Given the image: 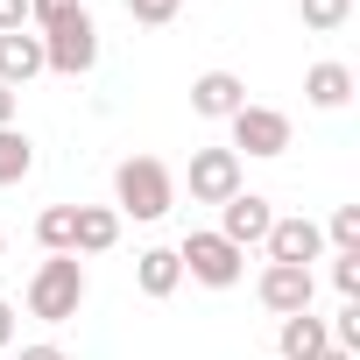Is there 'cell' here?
<instances>
[{
    "label": "cell",
    "mask_w": 360,
    "mask_h": 360,
    "mask_svg": "<svg viewBox=\"0 0 360 360\" xmlns=\"http://www.w3.org/2000/svg\"><path fill=\"white\" fill-rule=\"evenodd\" d=\"M106 248H120V212H113V205H78L71 255H106Z\"/></svg>",
    "instance_id": "13"
},
{
    "label": "cell",
    "mask_w": 360,
    "mask_h": 360,
    "mask_svg": "<svg viewBox=\"0 0 360 360\" xmlns=\"http://www.w3.org/2000/svg\"><path fill=\"white\" fill-rule=\"evenodd\" d=\"M226 127H233V155H240V148H248L255 162L290 155V113H283V106H255V99H248V106H240Z\"/></svg>",
    "instance_id": "5"
},
{
    "label": "cell",
    "mask_w": 360,
    "mask_h": 360,
    "mask_svg": "<svg viewBox=\"0 0 360 360\" xmlns=\"http://www.w3.org/2000/svg\"><path fill=\"white\" fill-rule=\"evenodd\" d=\"M71 226H78V205H50V212L36 219V240H43V255H71Z\"/></svg>",
    "instance_id": "18"
},
{
    "label": "cell",
    "mask_w": 360,
    "mask_h": 360,
    "mask_svg": "<svg viewBox=\"0 0 360 360\" xmlns=\"http://www.w3.org/2000/svg\"><path fill=\"white\" fill-rule=\"evenodd\" d=\"M184 184H191V205H226L240 191V155L233 148H191Z\"/></svg>",
    "instance_id": "6"
},
{
    "label": "cell",
    "mask_w": 360,
    "mask_h": 360,
    "mask_svg": "<svg viewBox=\"0 0 360 360\" xmlns=\"http://www.w3.org/2000/svg\"><path fill=\"white\" fill-rule=\"evenodd\" d=\"M29 169H36V141L22 127H0V184H22Z\"/></svg>",
    "instance_id": "16"
},
{
    "label": "cell",
    "mask_w": 360,
    "mask_h": 360,
    "mask_svg": "<svg viewBox=\"0 0 360 360\" xmlns=\"http://www.w3.org/2000/svg\"><path fill=\"white\" fill-rule=\"evenodd\" d=\"M262 248H269V262H290V269H311V262L325 255V226L297 212V219H276Z\"/></svg>",
    "instance_id": "9"
},
{
    "label": "cell",
    "mask_w": 360,
    "mask_h": 360,
    "mask_svg": "<svg viewBox=\"0 0 360 360\" xmlns=\"http://www.w3.org/2000/svg\"><path fill=\"white\" fill-rule=\"evenodd\" d=\"M332 290L346 304H360V255H332Z\"/></svg>",
    "instance_id": "21"
},
{
    "label": "cell",
    "mask_w": 360,
    "mask_h": 360,
    "mask_svg": "<svg viewBox=\"0 0 360 360\" xmlns=\"http://www.w3.org/2000/svg\"><path fill=\"white\" fill-rule=\"evenodd\" d=\"M127 15H134L141 29H162V22L176 15V0H127Z\"/></svg>",
    "instance_id": "22"
},
{
    "label": "cell",
    "mask_w": 360,
    "mask_h": 360,
    "mask_svg": "<svg viewBox=\"0 0 360 360\" xmlns=\"http://www.w3.org/2000/svg\"><path fill=\"white\" fill-rule=\"evenodd\" d=\"M311 269H290V262H269L262 276H255V297H262V311H276V318H297V311H311Z\"/></svg>",
    "instance_id": "8"
},
{
    "label": "cell",
    "mask_w": 360,
    "mask_h": 360,
    "mask_svg": "<svg viewBox=\"0 0 360 360\" xmlns=\"http://www.w3.org/2000/svg\"><path fill=\"white\" fill-rule=\"evenodd\" d=\"M0 127H15V92L0 85Z\"/></svg>",
    "instance_id": "27"
},
{
    "label": "cell",
    "mask_w": 360,
    "mask_h": 360,
    "mask_svg": "<svg viewBox=\"0 0 360 360\" xmlns=\"http://www.w3.org/2000/svg\"><path fill=\"white\" fill-rule=\"evenodd\" d=\"M176 283H184L176 248H141V255H134V290H141V297H176Z\"/></svg>",
    "instance_id": "12"
},
{
    "label": "cell",
    "mask_w": 360,
    "mask_h": 360,
    "mask_svg": "<svg viewBox=\"0 0 360 360\" xmlns=\"http://www.w3.org/2000/svg\"><path fill=\"white\" fill-rule=\"evenodd\" d=\"M0 255H8V233H0Z\"/></svg>",
    "instance_id": "29"
},
{
    "label": "cell",
    "mask_w": 360,
    "mask_h": 360,
    "mask_svg": "<svg viewBox=\"0 0 360 360\" xmlns=\"http://www.w3.org/2000/svg\"><path fill=\"white\" fill-rule=\"evenodd\" d=\"M240 106H248V85L233 71H198L191 78V113L198 120H233Z\"/></svg>",
    "instance_id": "10"
},
{
    "label": "cell",
    "mask_w": 360,
    "mask_h": 360,
    "mask_svg": "<svg viewBox=\"0 0 360 360\" xmlns=\"http://www.w3.org/2000/svg\"><path fill=\"white\" fill-rule=\"evenodd\" d=\"M325 332H332L339 353H360V304H339V318H332Z\"/></svg>",
    "instance_id": "20"
},
{
    "label": "cell",
    "mask_w": 360,
    "mask_h": 360,
    "mask_svg": "<svg viewBox=\"0 0 360 360\" xmlns=\"http://www.w3.org/2000/svg\"><path fill=\"white\" fill-rule=\"evenodd\" d=\"M325 346H332V332H325V318H311V311L283 318V332H276V360H318Z\"/></svg>",
    "instance_id": "14"
},
{
    "label": "cell",
    "mask_w": 360,
    "mask_h": 360,
    "mask_svg": "<svg viewBox=\"0 0 360 360\" xmlns=\"http://www.w3.org/2000/svg\"><path fill=\"white\" fill-rule=\"evenodd\" d=\"M22 360H71L64 346H22Z\"/></svg>",
    "instance_id": "26"
},
{
    "label": "cell",
    "mask_w": 360,
    "mask_h": 360,
    "mask_svg": "<svg viewBox=\"0 0 360 360\" xmlns=\"http://www.w3.org/2000/svg\"><path fill=\"white\" fill-rule=\"evenodd\" d=\"M8 346H15V304L0 297V353H8Z\"/></svg>",
    "instance_id": "25"
},
{
    "label": "cell",
    "mask_w": 360,
    "mask_h": 360,
    "mask_svg": "<svg viewBox=\"0 0 360 360\" xmlns=\"http://www.w3.org/2000/svg\"><path fill=\"white\" fill-rule=\"evenodd\" d=\"M43 36V71H64V78H85L92 64H99V22L85 15V0L71 15H57L50 29H36Z\"/></svg>",
    "instance_id": "3"
},
{
    "label": "cell",
    "mask_w": 360,
    "mask_h": 360,
    "mask_svg": "<svg viewBox=\"0 0 360 360\" xmlns=\"http://www.w3.org/2000/svg\"><path fill=\"white\" fill-rule=\"evenodd\" d=\"M176 205V176H169V162L162 155H127L120 169H113V212L120 219H162Z\"/></svg>",
    "instance_id": "1"
},
{
    "label": "cell",
    "mask_w": 360,
    "mask_h": 360,
    "mask_svg": "<svg viewBox=\"0 0 360 360\" xmlns=\"http://www.w3.org/2000/svg\"><path fill=\"white\" fill-rule=\"evenodd\" d=\"M176 8H184V0H176Z\"/></svg>",
    "instance_id": "30"
},
{
    "label": "cell",
    "mask_w": 360,
    "mask_h": 360,
    "mask_svg": "<svg viewBox=\"0 0 360 360\" xmlns=\"http://www.w3.org/2000/svg\"><path fill=\"white\" fill-rule=\"evenodd\" d=\"M36 71H43V36H29V29L0 36V85H8V92H22Z\"/></svg>",
    "instance_id": "11"
},
{
    "label": "cell",
    "mask_w": 360,
    "mask_h": 360,
    "mask_svg": "<svg viewBox=\"0 0 360 360\" xmlns=\"http://www.w3.org/2000/svg\"><path fill=\"white\" fill-rule=\"evenodd\" d=\"M78 304H85V262H78V255H43L36 276H29V318L71 325Z\"/></svg>",
    "instance_id": "2"
},
{
    "label": "cell",
    "mask_w": 360,
    "mask_h": 360,
    "mask_svg": "<svg viewBox=\"0 0 360 360\" xmlns=\"http://www.w3.org/2000/svg\"><path fill=\"white\" fill-rule=\"evenodd\" d=\"M176 262H184V276H191V283H205V290H233V283L248 276V255H240L226 233H184Z\"/></svg>",
    "instance_id": "4"
},
{
    "label": "cell",
    "mask_w": 360,
    "mask_h": 360,
    "mask_svg": "<svg viewBox=\"0 0 360 360\" xmlns=\"http://www.w3.org/2000/svg\"><path fill=\"white\" fill-rule=\"evenodd\" d=\"M71 8H78V0H29V22H36V29H50V22H57V15H71Z\"/></svg>",
    "instance_id": "23"
},
{
    "label": "cell",
    "mask_w": 360,
    "mask_h": 360,
    "mask_svg": "<svg viewBox=\"0 0 360 360\" xmlns=\"http://www.w3.org/2000/svg\"><path fill=\"white\" fill-rule=\"evenodd\" d=\"M269 226H276L269 198H262V191H233V198L219 205V226H212V233H226V240L248 255V248H262V240H269Z\"/></svg>",
    "instance_id": "7"
},
{
    "label": "cell",
    "mask_w": 360,
    "mask_h": 360,
    "mask_svg": "<svg viewBox=\"0 0 360 360\" xmlns=\"http://www.w3.org/2000/svg\"><path fill=\"white\" fill-rule=\"evenodd\" d=\"M297 15H304L311 36H339L353 22V0H297Z\"/></svg>",
    "instance_id": "17"
},
{
    "label": "cell",
    "mask_w": 360,
    "mask_h": 360,
    "mask_svg": "<svg viewBox=\"0 0 360 360\" xmlns=\"http://www.w3.org/2000/svg\"><path fill=\"white\" fill-rule=\"evenodd\" d=\"M304 99H311L318 113H339V106L353 99V71H346V64H332V57H325V64H311V71H304Z\"/></svg>",
    "instance_id": "15"
},
{
    "label": "cell",
    "mask_w": 360,
    "mask_h": 360,
    "mask_svg": "<svg viewBox=\"0 0 360 360\" xmlns=\"http://www.w3.org/2000/svg\"><path fill=\"white\" fill-rule=\"evenodd\" d=\"M318 360H360V353H339V346H325V353H318Z\"/></svg>",
    "instance_id": "28"
},
{
    "label": "cell",
    "mask_w": 360,
    "mask_h": 360,
    "mask_svg": "<svg viewBox=\"0 0 360 360\" xmlns=\"http://www.w3.org/2000/svg\"><path fill=\"white\" fill-rule=\"evenodd\" d=\"M325 240H332L339 255H360V205H339V212L325 219Z\"/></svg>",
    "instance_id": "19"
},
{
    "label": "cell",
    "mask_w": 360,
    "mask_h": 360,
    "mask_svg": "<svg viewBox=\"0 0 360 360\" xmlns=\"http://www.w3.org/2000/svg\"><path fill=\"white\" fill-rule=\"evenodd\" d=\"M15 29H29V0H0V36H15Z\"/></svg>",
    "instance_id": "24"
}]
</instances>
